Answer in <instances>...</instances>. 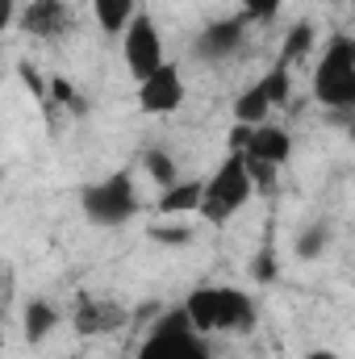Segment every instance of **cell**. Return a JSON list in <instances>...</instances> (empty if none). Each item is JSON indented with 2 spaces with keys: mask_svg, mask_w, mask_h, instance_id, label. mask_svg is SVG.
Wrapping results in <instances>:
<instances>
[{
  "mask_svg": "<svg viewBox=\"0 0 355 359\" xmlns=\"http://www.w3.org/2000/svg\"><path fill=\"white\" fill-rule=\"evenodd\" d=\"M314 38H318V29H314L309 21H297V25L288 29V38H284V46H280V59H276V63H284V67H293L297 59H305V55H309V46H314Z\"/></svg>",
  "mask_w": 355,
  "mask_h": 359,
  "instance_id": "obj_16",
  "label": "cell"
},
{
  "mask_svg": "<svg viewBox=\"0 0 355 359\" xmlns=\"http://www.w3.org/2000/svg\"><path fill=\"white\" fill-rule=\"evenodd\" d=\"M326 247H330V226H326V222H314V226L297 238V255H301V259H318Z\"/></svg>",
  "mask_w": 355,
  "mask_h": 359,
  "instance_id": "obj_19",
  "label": "cell"
},
{
  "mask_svg": "<svg viewBox=\"0 0 355 359\" xmlns=\"http://www.w3.org/2000/svg\"><path fill=\"white\" fill-rule=\"evenodd\" d=\"M196 205H201V180H176L159 192L155 209L163 217H184V213H196Z\"/></svg>",
  "mask_w": 355,
  "mask_h": 359,
  "instance_id": "obj_12",
  "label": "cell"
},
{
  "mask_svg": "<svg viewBox=\"0 0 355 359\" xmlns=\"http://www.w3.org/2000/svg\"><path fill=\"white\" fill-rule=\"evenodd\" d=\"M251 192H255V188H251V176H247L243 155H226L213 176L201 180V205H196V213H201L205 222H213V226H226V222L251 201Z\"/></svg>",
  "mask_w": 355,
  "mask_h": 359,
  "instance_id": "obj_2",
  "label": "cell"
},
{
  "mask_svg": "<svg viewBox=\"0 0 355 359\" xmlns=\"http://www.w3.org/2000/svg\"><path fill=\"white\" fill-rule=\"evenodd\" d=\"M17 72H21V80L29 84V92H34V96H46V84L38 80V72H34V63H21Z\"/></svg>",
  "mask_w": 355,
  "mask_h": 359,
  "instance_id": "obj_24",
  "label": "cell"
},
{
  "mask_svg": "<svg viewBox=\"0 0 355 359\" xmlns=\"http://www.w3.org/2000/svg\"><path fill=\"white\" fill-rule=\"evenodd\" d=\"M243 34H247V21L243 17H226V21H213L201 38H196V59L205 63H217V59H230L239 46H243Z\"/></svg>",
  "mask_w": 355,
  "mask_h": 359,
  "instance_id": "obj_8",
  "label": "cell"
},
{
  "mask_svg": "<svg viewBox=\"0 0 355 359\" xmlns=\"http://www.w3.org/2000/svg\"><path fill=\"white\" fill-rule=\"evenodd\" d=\"M142 172L155 180L159 188H168V184H176V180H180L176 159H172L163 147H147V151H142Z\"/></svg>",
  "mask_w": 355,
  "mask_h": 359,
  "instance_id": "obj_18",
  "label": "cell"
},
{
  "mask_svg": "<svg viewBox=\"0 0 355 359\" xmlns=\"http://www.w3.org/2000/svg\"><path fill=\"white\" fill-rule=\"evenodd\" d=\"M247 159H260V163H272V168H284L288 163V155H293V138H288V130H280V126H251V138H247V151H243Z\"/></svg>",
  "mask_w": 355,
  "mask_h": 359,
  "instance_id": "obj_9",
  "label": "cell"
},
{
  "mask_svg": "<svg viewBox=\"0 0 355 359\" xmlns=\"http://www.w3.org/2000/svg\"><path fill=\"white\" fill-rule=\"evenodd\" d=\"M46 96H55V100H63V104H76V88H72L67 76H55V80L46 84Z\"/></svg>",
  "mask_w": 355,
  "mask_h": 359,
  "instance_id": "obj_22",
  "label": "cell"
},
{
  "mask_svg": "<svg viewBox=\"0 0 355 359\" xmlns=\"http://www.w3.org/2000/svg\"><path fill=\"white\" fill-rule=\"evenodd\" d=\"M251 276H255L260 284H267V280L276 276V264H272V251H260V259L251 264Z\"/></svg>",
  "mask_w": 355,
  "mask_h": 359,
  "instance_id": "obj_23",
  "label": "cell"
},
{
  "mask_svg": "<svg viewBox=\"0 0 355 359\" xmlns=\"http://www.w3.org/2000/svg\"><path fill=\"white\" fill-rule=\"evenodd\" d=\"M17 17H21V29L29 38H55L67 25V4L63 0H29Z\"/></svg>",
  "mask_w": 355,
  "mask_h": 359,
  "instance_id": "obj_10",
  "label": "cell"
},
{
  "mask_svg": "<svg viewBox=\"0 0 355 359\" xmlns=\"http://www.w3.org/2000/svg\"><path fill=\"white\" fill-rule=\"evenodd\" d=\"M184 104V80H180V67L176 63H163L155 67L147 80H138V109L142 113H176Z\"/></svg>",
  "mask_w": 355,
  "mask_h": 359,
  "instance_id": "obj_7",
  "label": "cell"
},
{
  "mask_svg": "<svg viewBox=\"0 0 355 359\" xmlns=\"http://www.w3.org/2000/svg\"><path fill=\"white\" fill-rule=\"evenodd\" d=\"M117 322H121V309L100 305V301H84V305H80V313H76L80 334H105V330H113Z\"/></svg>",
  "mask_w": 355,
  "mask_h": 359,
  "instance_id": "obj_14",
  "label": "cell"
},
{
  "mask_svg": "<svg viewBox=\"0 0 355 359\" xmlns=\"http://www.w3.org/2000/svg\"><path fill=\"white\" fill-rule=\"evenodd\" d=\"M280 4L284 0H243V21H272L276 13H280Z\"/></svg>",
  "mask_w": 355,
  "mask_h": 359,
  "instance_id": "obj_20",
  "label": "cell"
},
{
  "mask_svg": "<svg viewBox=\"0 0 355 359\" xmlns=\"http://www.w3.org/2000/svg\"><path fill=\"white\" fill-rule=\"evenodd\" d=\"M314 96L339 113L355 104V42L347 34H335L322 50V63L314 72Z\"/></svg>",
  "mask_w": 355,
  "mask_h": 359,
  "instance_id": "obj_3",
  "label": "cell"
},
{
  "mask_svg": "<svg viewBox=\"0 0 355 359\" xmlns=\"http://www.w3.org/2000/svg\"><path fill=\"white\" fill-rule=\"evenodd\" d=\"M80 209H84V217L92 226H105V230L109 226H126L138 213V188H134V180L126 172L105 176L80 192Z\"/></svg>",
  "mask_w": 355,
  "mask_h": 359,
  "instance_id": "obj_4",
  "label": "cell"
},
{
  "mask_svg": "<svg viewBox=\"0 0 355 359\" xmlns=\"http://www.w3.org/2000/svg\"><path fill=\"white\" fill-rule=\"evenodd\" d=\"M151 238L155 243H188L192 226H151Z\"/></svg>",
  "mask_w": 355,
  "mask_h": 359,
  "instance_id": "obj_21",
  "label": "cell"
},
{
  "mask_svg": "<svg viewBox=\"0 0 355 359\" xmlns=\"http://www.w3.org/2000/svg\"><path fill=\"white\" fill-rule=\"evenodd\" d=\"M17 21V0H0V34Z\"/></svg>",
  "mask_w": 355,
  "mask_h": 359,
  "instance_id": "obj_25",
  "label": "cell"
},
{
  "mask_svg": "<svg viewBox=\"0 0 355 359\" xmlns=\"http://www.w3.org/2000/svg\"><path fill=\"white\" fill-rule=\"evenodd\" d=\"M134 13H138V0H92V17L109 38H121Z\"/></svg>",
  "mask_w": 355,
  "mask_h": 359,
  "instance_id": "obj_13",
  "label": "cell"
},
{
  "mask_svg": "<svg viewBox=\"0 0 355 359\" xmlns=\"http://www.w3.org/2000/svg\"><path fill=\"white\" fill-rule=\"evenodd\" d=\"M121 55H126V67L134 80H147L155 67L168 63V50H163V34L155 25V17L147 13H134L130 25L121 29Z\"/></svg>",
  "mask_w": 355,
  "mask_h": 359,
  "instance_id": "obj_5",
  "label": "cell"
},
{
  "mask_svg": "<svg viewBox=\"0 0 355 359\" xmlns=\"http://www.w3.org/2000/svg\"><path fill=\"white\" fill-rule=\"evenodd\" d=\"M138 359H209V351H205V343L196 339V330L184 322V313H176V318H168V322L142 343Z\"/></svg>",
  "mask_w": 355,
  "mask_h": 359,
  "instance_id": "obj_6",
  "label": "cell"
},
{
  "mask_svg": "<svg viewBox=\"0 0 355 359\" xmlns=\"http://www.w3.org/2000/svg\"><path fill=\"white\" fill-rule=\"evenodd\" d=\"M184 322L196 330V334H239V330H251L255 326V305L243 288H226V284H201L188 292L184 301Z\"/></svg>",
  "mask_w": 355,
  "mask_h": 359,
  "instance_id": "obj_1",
  "label": "cell"
},
{
  "mask_svg": "<svg viewBox=\"0 0 355 359\" xmlns=\"http://www.w3.org/2000/svg\"><path fill=\"white\" fill-rule=\"evenodd\" d=\"M55 326H59V309H55L51 301L34 297V301L21 309V330H25V343H29V347L46 343V339L55 334Z\"/></svg>",
  "mask_w": 355,
  "mask_h": 359,
  "instance_id": "obj_11",
  "label": "cell"
},
{
  "mask_svg": "<svg viewBox=\"0 0 355 359\" xmlns=\"http://www.w3.org/2000/svg\"><path fill=\"white\" fill-rule=\"evenodd\" d=\"M267 117H272V104H267V96L260 92V84L247 88L234 100V121H239V126H264Z\"/></svg>",
  "mask_w": 355,
  "mask_h": 359,
  "instance_id": "obj_15",
  "label": "cell"
},
{
  "mask_svg": "<svg viewBox=\"0 0 355 359\" xmlns=\"http://www.w3.org/2000/svg\"><path fill=\"white\" fill-rule=\"evenodd\" d=\"M255 84H260V92L267 96V104H272V109H284V104H288V96H293V80H288V67H284V63H272V67H267V76H264V80H255Z\"/></svg>",
  "mask_w": 355,
  "mask_h": 359,
  "instance_id": "obj_17",
  "label": "cell"
}]
</instances>
